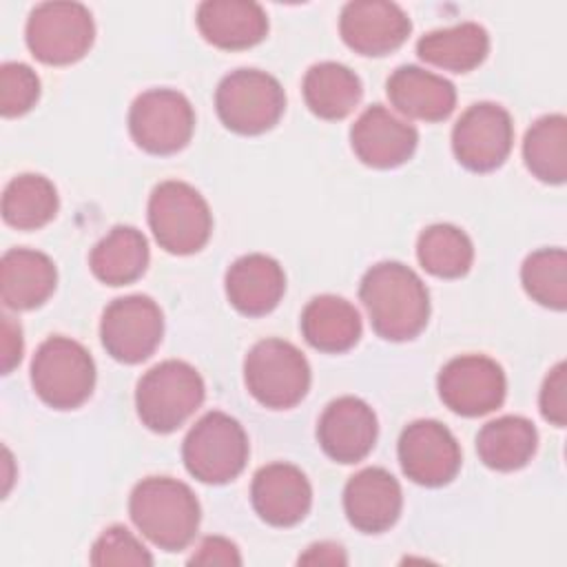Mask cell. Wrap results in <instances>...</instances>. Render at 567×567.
<instances>
[{
	"mask_svg": "<svg viewBox=\"0 0 567 567\" xmlns=\"http://www.w3.org/2000/svg\"><path fill=\"white\" fill-rule=\"evenodd\" d=\"M58 190L44 175L13 177L2 193V217L18 230H35L58 213Z\"/></svg>",
	"mask_w": 567,
	"mask_h": 567,
	"instance_id": "obj_29",
	"label": "cell"
},
{
	"mask_svg": "<svg viewBox=\"0 0 567 567\" xmlns=\"http://www.w3.org/2000/svg\"><path fill=\"white\" fill-rule=\"evenodd\" d=\"M512 142V115L494 102L472 104L452 128V151L456 159L476 173L498 168L507 159Z\"/></svg>",
	"mask_w": 567,
	"mask_h": 567,
	"instance_id": "obj_12",
	"label": "cell"
},
{
	"mask_svg": "<svg viewBox=\"0 0 567 567\" xmlns=\"http://www.w3.org/2000/svg\"><path fill=\"white\" fill-rule=\"evenodd\" d=\"M133 142L153 155L182 151L195 131L190 102L173 89H151L135 97L128 111Z\"/></svg>",
	"mask_w": 567,
	"mask_h": 567,
	"instance_id": "obj_10",
	"label": "cell"
},
{
	"mask_svg": "<svg viewBox=\"0 0 567 567\" xmlns=\"http://www.w3.org/2000/svg\"><path fill=\"white\" fill-rule=\"evenodd\" d=\"M58 272L53 261L38 250L11 248L0 261V295L11 310L42 306L55 290Z\"/></svg>",
	"mask_w": 567,
	"mask_h": 567,
	"instance_id": "obj_23",
	"label": "cell"
},
{
	"mask_svg": "<svg viewBox=\"0 0 567 567\" xmlns=\"http://www.w3.org/2000/svg\"><path fill=\"white\" fill-rule=\"evenodd\" d=\"M197 29L217 49L239 51L259 44L268 33L266 11L248 0H208L197 7Z\"/></svg>",
	"mask_w": 567,
	"mask_h": 567,
	"instance_id": "obj_20",
	"label": "cell"
},
{
	"mask_svg": "<svg viewBox=\"0 0 567 567\" xmlns=\"http://www.w3.org/2000/svg\"><path fill=\"white\" fill-rule=\"evenodd\" d=\"M204 401V381L186 361L168 359L153 365L135 390L142 423L159 434L177 430Z\"/></svg>",
	"mask_w": 567,
	"mask_h": 567,
	"instance_id": "obj_4",
	"label": "cell"
},
{
	"mask_svg": "<svg viewBox=\"0 0 567 567\" xmlns=\"http://www.w3.org/2000/svg\"><path fill=\"white\" fill-rule=\"evenodd\" d=\"M40 97V80L35 71L22 62H4L0 66V111L4 117L24 115Z\"/></svg>",
	"mask_w": 567,
	"mask_h": 567,
	"instance_id": "obj_33",
	"label": "cell"
},
{
	"mask_svg": "<svg viewBox=\"0 0 567 567\" xmlns=\"http://www.w3.org/2000/svg\"><path fill=\"white\" fill-rule=\"evenodd\" d=\"M148 226L166 252L190 255L206 246L213 230V215L197 188L168 179L151 193Z\"/></svg>",
	"mask_w": 567,
	"mask_h": 567,
	"instance_id": "obj_3",
	"label": "cell"
},
{
	"mask_svg": "<svg viewBox=\"0 0 567 567\" xmlns=\"http://www.w3.org/2000/svg\"><path fill=\"white\" fill-rule=\"evenodd\" d=\"M91 563L106 565H153L148 549L122 525H113L100 534L91 549Z\"/></svg>",
	"mask_w": 567,
	"mask_h": 567,
	"instance_id": "obj_34",
	"label": "cell"
},
{
	"mask_svg": "<svg viewBox=\"0 0 567 567\" xmlns=\"http://www.w3.org/2000/svg\"><path fill=\"white\" fill-rule=\"evenodd\" d=\"M128 512L135 527L166 551L188 547L199 527V503L193 489L168 476L140 481L131 492Z\"/></svg>",
	"mask_w": 567,
	"mask_h": 567,
	"instance_id": "obj_2",
	"label": "cell"
},
{
	"mask_svg": "<svg viewBox=\"0 0 567 567\" xmlns=\"http://www.w3.org/2000/svg\"><path fill=\"white\" fill-rule=\"evenodd\" d=\"M416 257L430 275L456 279L470 270L474 261V246L461 228L452 224H434L419 235Z\"/></svg>",
	"mask_w": 567,
	"mask_h": 567,
	"instance_id": "obj_31",
	"label": "cell"
},
{
	"mask_svg": "<svg viewBox=\"0 0 567 567\" xmlns=\"http://www.w3.org/2000/svg\"><path fill=\"white\" fill-rule=\"evenodd\" d=\"M523 159L534 177L563 184L567 177V120L560 113L536 120L525 133Z\"/></svg>",
	"mask_w": 567,
	"mask_h": 567,
	"instance_id": "obj_30",
	"label": "cell"
},
{
	"mask_svg": "<svg viewBox=\"0 0 567 567\" xmlns=\"http://www.w3.org/2000/svg\"><path fill=\"white\" fill-rule=\"evenodd\" d=\"M215 106L226 128L241 135H259L279 122L286 95L281 84L266 71L237 69L219 82Z\"/></svg>",
	"mask_w": 567,
	"mask_h": 567,
	"instance_id": "obj_8",
	"label": "cell"
},
{
	"mask_svg": "<svg viewBox=\"0 0 567 567\" xmlns=\"http://www.w3.org/2000/svg\"><path fill=\"white\" fill-rule=\"evenodd\" d=\"M540 414L556 427H565L567 423V368L565 363H556L543 381L540 388Z\"/></svg>",
	"mask_w": 567,
	"mask_h": 567,
	"instance_id": "obj_35",
	"label": "cell"
},
{
	"mask_svg": "<svg viewBox=\"0 0 567 567\" xmlns=\"http://www.w3.org/2000/svg\"><path fill=\"white\" fill-rule=\"evenodd\" d=\"M339 31L352 51L361 55H385L408 40L412 22L394 2L354 0L341 9Z\"/></svg>",
	"mask_w": 567,
	"mask_h": 567,
	"instance_id": "obj_15",
	"label": "cell"
},
{
	"mask_svg": "<svg viewBox=\"0 0 567 567\" xmlns=\"http://www.w3.org/2000/svg\"><path fill=\"white\" fill-rule=\"evenodd\" d=\"M385 89L392 106L412 120L441 122L454 111L456 104L452 82L412 64L399 66L388 78Z\"/></svg>",
	"mask_w": 567,
	"mask_h": 567,
	"instance_id": "obj_22",
	"label": "cell"
},
{
	"mask_svg": "<svg viewBox=\"0 0 567 567\" xmlns=\"http://www.w3.org/2000/svg\"><path fill=\"white\" fill-rule=\"evenodd\" d=\"M2 372L9 374L22 359V332L11 317H2Z\"/></svg>",
	"mask_w": 567,
	"mask_h": 567,
	"instance_id": "obj_37",
	"label": "cell"
},
{
	"mask_svg": "<svg viewBox=\"0 0 567 567\" xmlns=\"http://www.w3.org/2000/svg\"><path fill=\"white\" fill-rule=\"evenodd\" d=\"M95 38L91 11L80 2H42L27 20V47L44 64L82 60Z\"/></svg>",
	"mask_w": 567,
	"mask_h": 567,
	"instance_id": "obj_9",
	"label": "cell"
},
{
	"mask_svg": "<svg viewBox=\"0 0 567 567\" xmlns=\"http://www.w3.org/2000/svg\"><path fill=\"white\" fill-rule=\"evenodd\" d=\"M299 563L303 565H346L348 558L343 549L334 543H317L308 547L303 556H299Z\"/></svg>",
	"mask_w": 567,
	"mask_h": 567,
	"instance_id": "obj_38",
	"label": "cell"
},
{
	"mask_svg": "<svg viewBox=\"0 0 567 567\" xmlns=\"http://www.w3.org/2000/svg\"><path fill=\"white\" fill-rule=\"evenodd\" d=\"M505 372L483 354H463L447 361L439 374L441 401L461 416H483L505 401Z\"/></svg>",
	"mask_w": 567,
	"mask_h": 567,
	"instance_id": "obj_13",
	"label": "cell"
},
{
	"mask_svg": "<svg viewBox=\"0 0 567 567\" xmlns=\"http://www.w3.org/2000/svg\"><path fill=\"white\" fill-rule=\"evenodd\" d=\"M399 463L410 481L425 487H441L458 474L461 447L443 423L421 419L401 432Z\"/></svg>",
	"mask_w": 567,
	"mask_h": 567,
	"instance_id": "obj_14",
	"label": "cell"
},
{
	"mask_svg": "<svg viewBox=\"0 0 567 567\" xmlns=\"http://www.w3.org/2000/svg\"><path fill=\"white\" fill-rule=\"evenodd\" d=\"M89 266L106 286L133 284L148 266L146 237L133 226H115L93 246Z\"/></svg>",
	"mask_w": 567,
	"mask_h": 567,
	"instance_id": "obj_26",
	"label": "cell"
},
{
	"mask_svg": "<svg viewBox=\"0 0 567 567\" xmlns=\"http://www.w3.org/2000/svg\"><path fill=\"white\" fill-rule=\"evenodd\" d=\"M248 392L270 410L295 408L310 388V365L299 348L284 339L257 341L244 361Z\"/></svg>",
	"mask_w": 567,
	"mask_h": 567,
	"instance_id": "obj_7",
	"label": "cell"
},
{
	"mask_svg": "<svg viewBox=\"0 0 567 567\" xmlns=\"http://www.w3.org/2000/svg\"><path fill=\"white\" fill-rule=\"evenodd\" d=\"M190 565H241L239 549L235 543L221 536H208L188 558Z\"/></svg>",
	"mask_w": 567,
	"mask_h": 567,
	"instance_id": "obj_36",
	"label": "cell"
},
{
	"mask_svg": "<svg viewBox=\"0 0 567 567\" xmlns=\"http://www.w3.org/2000/svg\"><path fill=\"white\" fill-rule=\"evenodd\" d=\"M538 434L525 416H501L481 427L476 434L478 458L498 472H512L527 465L536 452Z\"/></svg>",
	"mask_w": 567,
	"mask_h": 567,
	"instance_id": "obj_28",
	"label": "cell"
},
{
	"mask_svg": "<svg viewBox=\"0 0 567 567\" xmlns=\"http://www.w3.org/2000/svg\"><path fill=\"white\" fill-rule=\"evenodd\" d=\"M250 498L261 520L275 527H292L306 518L312 505V487L299 467L270 463L255 474Z\"/></svg>",
	"mask_w": 567,
	"mask_h": 567,
	"instance_id": "obj_18",
	"label": "cell"
},
{
	"mask_svg": "<svg viewBox=\"0 0 567 567\" xmlns=\"http://www.w3.org/2000/svg\"><path fill=\"white\" fill-rule=\"evenodd\" d=\"M403 507L399 481L383 467L357 472L343 489V509L359 532L381 534L390 529Z\"/></svg>",
	"mask_w": 567,
	"mask_h": 567,
	"instance_id": "obj_19",
	"label": "cell"
},
{
	"mask_svg": "<svg viewBox=\"0 0 567 567\" xmlns=\"http://www.w3.org/2000/svg\"><path fill=\"white\" fill-rule=\"evenodd\" d=\"M182 458L190 476L208 485L237 478L248 461V439L237 419L224 412L204 414L186 434Z\"/></svg>",
	"mask_w": 567,
	"mask_h": 567,
	"instance_id": "obj_5",
	"label": "cell"
},
{
	"mask_svg": "<svg viewBox=\"0 0 567 567\" xmlns=\"http://www.w3.org/2000/svg\"><path fill=\"white\" fill-rule=\"evenodd\" d=\"M359 297L374 332L388 341L414 339L427 323V288L412 268L399 261L372 266L361 279Z\"/></svg>",
	"mask_w": 567,
	"mask_h": 567,
	"instance_id": "obj_1",
	"label": "cell"
},
{
	"mask_svg": "<svg viewBox=\"0 0 567 567\" xmlns=\"http://www.w3.org/2000/svg\"><path fill=\"white\" fill-rule=\"evenodd\" d=\"M525 292L540 306L565 310L567 306V252L563 248H540L520 268Z\"/></svg>",
	"mask_w": 567,
	"mask_h": 567,
	"instance_id": "obj_32",
	"label": "cell"
},
{
	"mask_svg": "<svg viewBox=\"0 0 567 567\" xmlns=\"http://www.w3.org/2000/svg\"><path fill=\"white\" fill-rule=\"evenodd\" d=\"M489 51V35L476 22H461L447 29L425 33L416 42L421 60L454 73H467L476 69Z\"/></svg>",
	"mask_w": 567,
	"mask_h": 567,
	"instance_id": "obj_25",
	"label": "cell"
},
{
	"mask_svg": "<svg viewBox=\"0 0 567 567\" xmlns=\"http://www.w3.org/2000/svg\"><path fill=\"white\" fill-rule=\"evenodd\" d=\"M354 155L372 168H394L405 164L419 144V133L385 106L365 109L350 128Z\"/></svg>",
	"mask_w": 567,
	"mask_h": 567,
	"instance_id": "obj_16",
	"label": "cell"
},
{
	"mask_svg": "<svg viewBox=\"0 0 567 567\" xmlns=\"http://www.w3.org/2000/svg\"><path fill=\"white\" fill-rule=\"evenodd\" d=\"M286 290L281 266L261 252L239 257L226 272V295L233 308L248 317H261L277 308Z\"/></svg>",
	"mask_w": 567,
	"mask_h": 567,
	"instance_id": "obj_21",
	"label": "cell"
},
{
	"mask_svg": "<svg viewBox=\"0 0 567 567\" xmlns=\"http://www.w3.org/2000/svg\"><path fill=\"white\" fill-rule=\"evenodd\" d=\"M317 439L321 450L337 463L363 461L377 441V416L357 396H339L323 410Z\"/></svg>",
	"mask_w": 567,
	"mask_h": 567,
	"instance_id": "obj_17",
	"label": "cell"
},
{
	"mask_svg": "<svg viewBox=\"0 0 567 567\" xmlns=\"http://www.w3.org/2000/svg\"><path fill=\"white\" fill-rule=\"evenodd\" d=\"M162 332V310L144 295H128L111 301L100 321L102 346L122 363H140L148 359L159 346Z\"/></svg>",
	"mask_w": 567,
	"mask_h": 567,
	"instance_id": "obj_11",
	"label": "cell"
},
{
	"mask_svg": "<svg viewBox=\"0 0 567 567\" xmlns=\"http://www.w3.org/2000/svg\"><path fill=\"white\" fill-rule=\"evenodd\" d=\"M301 332L312 348L339 354L359 341L361 317L343 297L319 295L301 312Z\"/></svg>",
	"mask_w": 567,
	"mask_h": 567,
	"instance_id": "obj_24",
	"label": "cell"
},
{
	"mask_svg": "<svg viewBox=\"0 0 567 567\" xmlns=\"http://www.w3.org/2000/svg\"><path fill=\"white\" fill-rule=\"evenodd\" d=\"M35 394L55 410H75L93 392L95 363L84 346L66 337H49L31 361Z\"/></svg>",
	"mask_w": 567,
	"mask_h": 567,
	"instance_id": "obj_6",
	"label": "cell"
},
{
	"mask_svg": "<svg viewBox=\"0 0 567 567\" xmlns=\"http://www.w3.org/2000/svg\"><path fill=\"white\" fill-rule=\"evenodd\" d=\"M303 100L321 120H343L361 100V80L339 62H319L303 75Z\"/></svg>",
	"mask_w": 567,
	"mask_h": 567,
	"instance_id": "obj_27",
	"label": "cell"
}]
</instances>
